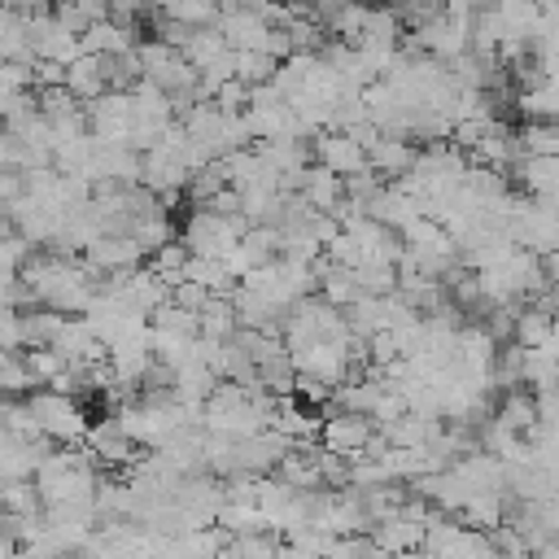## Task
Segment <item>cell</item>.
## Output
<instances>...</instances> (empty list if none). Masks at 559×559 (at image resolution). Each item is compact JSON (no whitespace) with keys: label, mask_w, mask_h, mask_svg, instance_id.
<instances>
[{"label":"cell","mask_w":559,"mask_h":559,"mask_svg":"<svg viewBox=\"0 0 559 559\" xmlns=\"http://www.w3.org/2000/svg\"><path fill=\"white\" fill-rule=\"evenodd\" d=\"M26 411H31V419H35V432L48 437V441H57V445H74V441H83V432H87L83 406H79L74 397L57 393V389H35V393L26 397Z\"/></svg>","instance_id":"obj_1"},{"label":"cell","mask_w":559,"mask_h":559,"mask_svg":"<svg viewBox=\"0 0 559 559\" xmlns=\"http://www.w3.org/2000/svg\"><path fill=\"white\" fill-rule=\"evenodd\" d=\"M314 437H319L323 450L345 454V459H358V454L367 450V441L376 437V424H371L362 411H323Z\"/></svg>","instance_id":"obj_2"},{"label":"cell","mask_w":559,"mask_h":559,"mask_svg":"<svg viewBox=\"0 0 559 559\" xmlns=\"http://www.w3.org/2000/svg\"><path fill=\"white\" fill-rule=\"evenodd\" d=\"M214 31L227 39L231 52H245V48H262V39H266L271 26L249 4H223L218 17H214Z\"/></svg>","instance_id":"obj_3"},{"label":"cell","mask_w":559,"mask_h":559,"mask_svg":"<svg viewBox=\"0 0 559 559\" xmlns=\"http://www.w3.org/2000/svg\"><path fill=\"white\" fill-rule=\"evenodd\" d=\"M310 153H314V166H323V170H332V175H341V179L367 166L362 144H358L354 135H345V131H319L314 144H310Z\"/></svg>","instance_id":"obj_4"},{"label":"cell","mask_w":559,"mask_h":559,"mask_svg":"<svg viewBox=\"0 0 559 559\" xmlns=\"http://www.w3.org/2000/svg\"><path fill=\"white\" fill-rule=\"evenodd\" d=\"M362 153H367V166H371L380 179H397V175L415 162V144H411V140H397V135H384V131H376V135L362 144Z\"/></svg>","instance_id":"obj_5"},{"label":"cell","mask_w":559,"mask_h":559,"mask_svg":"<svg viewBox=\"0 0 559 559\" xmlns=\"http://www.w3.org/2000/svg\"><path fill=\"white\" fill-rule=\"evenodd\" d=\"M61 87L79 100V105H87V100H96L100 92H105V74H100V57H92V52H79L74 61H66V74H61Z\"/></svg>","instance_id":"obj_6"},{"label":"cell","mask_w":559,"mask_h":559,"mask_svg":"<svg viewBox=\"0 0 559 559\" xmlns=\"http://www.w3.org/2000/svg\"><path fill=\"white\" fill-rule=\"evenodd\" d=\"M79 44H83V52H92V57H109V52H127V48L135 44V31L122 26V22H114V17H105V22H92V26L79 35Z\"/></svg>","instance_id":"obj_7"},{"label":"cell","mask_w":559,"mask_h":559,"mask_svg":"<svg viewBox=\"0 0 559 559\" xmlns=\"http://www.w3.org/2000/svg\"><path fill=\"white\" fill-rule=\"evenodd\" d=\"M236 332V306L231 297H205V306L197 310V336L201 341H227Z\"/></svg>","instance_id":"obj_8"},{"label":"cell","mask_w":559,"mask_h":559,"mask_svg":"<svg viewBox=\"0 0 559 559\" xmlns=\"http://www.w3.org/2000/svg\"><path fill=\"white\" fill-rule=\"evenodd\" d=\"M515 109L524 114V122H555V79L520 87L515 92Z\"/></svg>","instance_id":"obj_9"},{"label":"cell","mask_w":559,"mask_h":559,"mask_svg":"<svg viewBox=\"0 0 559 559\" xmlns=\"http://www.w3.org/2000/svg\"><path fill=\"white\" fill-rule=\"evenodd\" d=\"M218 9H223L218 0H157V13L183 26H214Z\"/></svg>","instance_id":"obj_10"},{"label":"cell","mask_w":559,"mask_h":559,"mask_svg":"<svg viewBox=\"0 0 559 559\" xmlns=\"http://www.w3.org/2000/svg\"><path fill=\"white\" fill-rule=\"evenodd\" d=\"M515 135V148L520 153H533V157H555L559 153V131H555V122H524L520 131H511Z\"/></svg>","instance_id":"obj_11"}]
</instances>
